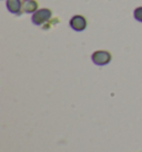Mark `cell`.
<instances>
[{
  "mask_svg": "<svg viewBox=\"0 0 142 152\" xmlns=\"http://www.w3.org/2000/svg\"><path fill=\"white\" fill-rule=\"evenodd\" d=\"M87 25H88L87 19L83 16H81V15H75L69 21V26L71 27V29H73L75 31H78V32L83 31L87 28Z\"/></svg>",
  "mask_w": 142,
  "mask_h": 152,
  "instance_id": "3",
  "label": "cell"
},
{
  "mask_svg": "<svg viewBox=\"0 0 142 152\" xmlns=\"http://www.w3.org/2000/svg\"><path fill=\"white\" fill-rule=\"evenodd\" d=\"M23 10L27 13H34L38 10V2L36 0H26Z\"/></svg>",
  "mask_w": 142,
  "mask_h": 152,
  "instance_id": "5",
  "label": "cell"
},
{
  "mask_svg": "<svg viewBox=\"0 0 142 152\" xmlns=\"http://www.w3.org/2000/svg\"><path fill=\"white\" fill-rule=\"evenodd\" d=\"M52 17V11L48 8L38 9L34 13H32L31 21L36 26H42L45 22H47Z\"/></svg>",
  "mask_w": 142,
  "mask_h": 152,
  "instance_id": "1",
  "label": "cell"
},
{
  "mask_svg": "<svg viewBox=\"0 0 142 152\" xmlns=\"http://www.w3.org/2000/svg\"><path fill=\"white\" fill-rule=\"evenodd\" d=\"M134 19L139 22H142V7H137L133 11Z\"/></svg>",
  "mask_w": 142,
  "mask_h": 152,
  "instance_id": "6",
  "label": "cell"
},
{
  "mask_svg": "<svg viewBox=\"0 0 142 152\" xmlns=\"http://www.w3.org/2000/svg\"><path fill=\"white\" fill-rule=\"evenodd\" d=\"M7 9L13 15H20L21 8H22V4L21 0H7Z\"/></svg>",
  "mask_w": 142,
  "mask_h": 152,
  "instance_id": "4",
  "label": "cell"
},
{
  "mask_svg": "<svg viewBox=\"0 0 142 152\" xmlns=\"http://www.w3.org/2000/svg\"><path fill=\"white\" fill-rule=\"evenodd\" d=\"M91 59L93 61V64H97V66H105L111 61L112 57H111V53L109 51L98 50L92 53Z\"/></svg>",
  "mask_w": 142,
  "mask_h": 152,
  "instance_id": "2",
  "label": "cell"
}]
</instances>
